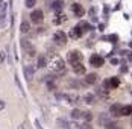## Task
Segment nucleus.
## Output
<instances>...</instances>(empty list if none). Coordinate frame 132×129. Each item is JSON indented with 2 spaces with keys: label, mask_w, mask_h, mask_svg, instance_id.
Segmentation results:
<instances>
[{
  "label": "nucleus",
  "mask_w": 132,
  "mask_h": 129,
  "mask_svg": "<svg viewBox=\"0 0 132 129\" xmlns=\"http://www.w3.org/2000/svg\"><path fill=\"white\" fill-rule=\"evenodd\" d=\"M50 68H52V71L55 73H64L65 70V64H64V61L61 59V58H55L52 62H50Z\"/></svg>",
  "instance_id": "f257e3e1"
},
{
  "label": "nucleus",
  "mask_w": 132,
  "mask_h": 129,
  "mask_svg": "<svg viewBox=\"0 0 132 129\" xmlns=\"http://www.w3.org/2000/svg\"><path fill=\"white\" fill-rule=\"evenodd\" d=\"M80 59H82V53L79 50H70L68 52V62L71 65L80 62Z\"/></svg>",
  "instance_id": "f03ea898"
},
{
  "label": "nucleus",
  "mask_w": 132,
  "mask_h": 129,
  "mask_svg": "<svg viewBox=\"0 0 132 129\" xmlns=\"http://www.w3.org/2000/svg\"><path fill=\"white\" fill-rule=\"evenodd\" d=\"M67 35L65 32H62V30H58V32H55V35H53V41L58 44V46H64L67 44Z\"/></svg>",
  "instance_id": "7ed1b4c3"
},
{
  "label": "nucleus",
  "mask_w": 132,
  "mask_h": 129,
  "mask_svg": "<svg viewBox=\"0 0 132 129\" xmlns=\"http://www.w3.org/2000/svg\"><path fill=\"white\" fill-rule=\"evenodd\" d=\"M43 20H44V14H43L41 9H35V11H32V14H30V21H32V23H35V25H41Z\"/></svg>",
  "instance_id": "20e7f679"
},
{
  "label": "nucleus",
  "mask_w": 132,
  "mask_h": 129,
  "mask_svg": "<svg viewBox=\"0 0 132 129\" xmlns=\"http://www.w3.org/2000/svg\"><path fill=\"white\" fill-rule=\"evenodd\" d=\"M21 47H23V50L26 52V55L29 56V58H34L35 56V49H34V46L29 43V41H21Z\"/></svg>",
  "instance_id": "39448f33"
},
{
  "label": "nucleus",
  "mask_w": 132,
  "mask_h": 129,
  "mask_svg": "<svg viewBox=\"0 0 132 129\" xmlns=\"http://www.w3.org/2000/svg\"><path fill=\"white\" fill-rule=\"evenodd\" d=\"M23 73H24V77H26L27 82H32L34 80V75H35V68L32 65H24Z\"/></svg>",
  "instance_id": "423d86ee"
},
{
  "label": "nucleus",
  "mask_w": 132,
  "mask_h": 129,
  "mask_svg": "<svg viewBox=\"0 0 132 129\" xmlns=\"http://www.w3.org/2000/svg\"><path fill=\"white\" fill-rule=\"evenodd\" d=\"M71 12L75 14L76 17H84L85 15V9L80 3H73L71 5Z\"/></svg>",
  "instance_id": "0eeeda50"
},
{
  "label": "nucleus",
  "mask_w": 132,
  "mask_h": 129,
  "mask_svg": "<svg viewBox=\"0 0 132 129\" xmlns=\"http://www.w3.org/2000/svg\"><path fill=\"white\" fill-rule=\"evenodd\" d=\"M103 62H105V59L102 58V56H99V55H93L91 58H90V64L93 65V67H102L103 65Z\"/></svg>",
  "instance_id": "6e6552de"
},
{
  "label": "nucleus",
  "mask_w": 132,
  "mask_h": 129,
  "mask_svg": "<svg viewBox=\"0 0 132 129\" xmlns=\"http://www.w3.org/2000/svg\"><path fill=\"white\" fill-rule=\"evenodd\" d=\"M120 85V80L119 77H108L105 80V87L106 88H117Z\"/></svg>",
  "instance_id": "1a4fd4ad"
},
{
  "label": "nucleus",
  "mask_w": 132,
  "mask_h": 129,
  "mask_svg": "<svg viewBox=\"0 0 132 129\" xmlns=\"http://www.w3.org/2000/svg\"><path fill=\"white\" fill-rule=\"evenodd\" d=\"M120 111H121V105L120 103H114V105H111V108H109V112L112 114V116L116 117H120Z\"/></svg>",
  "instance_id": "9d476101"
},
{
  "label": "nucleus",
  "mask_w": 132,
  "mask_h": 129,
  "mask_svg": "<svg viewBox=\"0 0 132 129\" xmlns=\"http://www.w3.org/2000/svg\"><path fill=\"white\" fill-rule=\"evenodd\" d=\"M70 37H71L73 39L80 38V37H82V29H80V27H78V26H76V27H73V29L70 30Z\"/></svg>",
  "instance_id": "9b49d317"
},
{
  "label": "nucleus",
  "mask_w": 132,
  "mask_h": 129,
  "mask_svg": "<svg viewBox=\"0 0 132 129\" xmlns=\"http://www.w3.org/2000/svg\"><path fill=\"white\" fill-rule=\"evenodd\" d=\"M62 8H64V2L62 0H55L52 3V9L55 12H59V11H62Z\"/></svg>",
  "instance_id": "f8f14e48"
},
{
  "label": "nucleus",
  "mask_w": 132,
  "mask_h": 129,
  "mask_svg": "<svg viewBox=\"0 0 132 129\" xmlns=\"http://www.w3.org/2000/svg\"><path fill=\"white\" fill-rule=\"evenodd\" d=\"M96 80H97V75H96V73H88V75L85 76V82H87L88 85L96 84Z\"/></svg>",
  "instance_id": "ddd939ff"
},
{
  "label": "nucleus",
  "mask_w": 132,
  "mask_h": 129,
  "mask_svg": "<svg viewBox=\"0 0 132 129\" xmlns=\"http://www.w3.org/2000/svg\"><path fill=\"white\" fill-rule=\"evenodd\" d=\"M73 71H75L76 75H82V73H85V67H84V64L78 62V64L73 65Z\"/></svg>",
  "instance_id": "4468645a"
},
{
  "label": "nucleus",
  "mask_w": 132,
  "mask_h": 129,
  "mask_svg": "<svg viewBox=\"0 0 132 129\" xmlns=\"http://www.w3.org/2000/svg\"><path fill=\"white\" fill-rule=\"evenodd\" d=\"M120 114H121V116H131L132 114V106L131 105H125V106H121Z\"/></svg>",
  "instance_id": "2eb2a0df"
},
{
  "label": "nucleus",
  "mask_w": 132,
  "mask_h": 129,
  "mask_svg": "<svg viewBox=\"0 0 132 129\" xmlns=\"http://www.w3.org/2000/svg\"><path fill=\"white\" fill-rule=\"evenodd\" d=\"M70 117H71V118H75V120H78V118H80V117H82V111H80V109H78V108H75V109H71Z\"/></svg>",
  "instance_id": "dca6fc26"
},
{
  "label": "nucleus",
  "mask_w": 132,
  "mask_h": 129,
  "mask_svg": "<svg viewBox=\"0 0 132 129\" xmlns=\"http://www.w3.org/2000/svg\"><path fill=\"white\" fill-rule=\"evenodd\" d=\"M82 118H85V122L90 123V122L93 120V112L91 111H85V112H82Z\"/></svg>",
  "instance_id": "f3484780"
},
{
  "label": "nucleus",
  "mask_w": 132,
  "mask_h": 129,
  "mask_svg": "<svg viewBox=\"0 0 132 129\" xmlns=\"http://www.w3.org/2000/svg\"><path fill=\"white\" fill-rule=\"evenodd\" d=\"M46 64H47V62H46V58H44V56H38L37 67H38V68H44V67H46Z\"/></svg>",
  "instance_id": "a211bd4d"
},
{
  "label": "nucleus",
  "mask_w": 132,
  "mask_h": 129,
  "mask_svg": "<svg viewBox=\"0 0 132 129\" xmlns=\"http://www.w3.org/2000/svg\"><path fill=\"white\" fill-rule=\"evenodd\" d=\"M56 125H58L59 128H62V129H68V122L62 120V118H58V120H56Z\"/></svg>",
  "instance_id": "6ab92c4d"
},
{
  "label": "nucleus",
  "mask_w": 132,
  "mask_h": 129,
  "mask_svg": "<svg viewBox=\"0 0 132 129\" xmlns=\"http://www.w3.org/2000/svg\"><path fill=\"white\" fill-rule=\"evenodd\" d=\"M29 27H30V26H29V23H27L26 20H24V21L21 23V26H20V32L26 34V32H29Z\"/></svg>",
  "instance_id": "aec40b11"
},
{
  "label": "nucleus",
  "mask_w": 132,
  "mask_h": 129,
  "mask_svg": "<svg viewBox=\"0 0 132 129\" xmlns=\"http://www.w3.org/2000/svg\"><path fill=\"white\" fill-rule=\"evenodd\" d=\"M68 129H82V126L75 120V122H68Z\"/></svg>",
  "instance_id": "412c9836"
},
{
  "label": "nucleus",
  "mask_w": 132,
  "mask_h": 129,
  "mask_svg": "<svg viewBox=\"0 0 132 129\" xmlns=\"http://www.w3.org/2000/svg\"><path fill=\"white\" fill-rule=\"evenodd\" d=\"M105 129H119L116 122H106L105 123Z\"/></svg>",
  "instance_id": "4be33fe9"
},
{
  "label": "nucleus",
  "mask_w": 132,
  "mask_h": 129,
  "mask_svg": "<svg viewBox=\"0 0 132 129\" xmlns=\"http://www.w3.org/2000/svg\"><path fill=\"white\" fill-rule=\"evenodd\" d=\"M24 3H26V8H34L37 0H24Z\"/></svg>",
  "instance_id": "5701e85b"
},
{
  "label": "nucleus",
  "mask_w": 132,
  "mask_h": 129,
  "mask_svg": "<svg viewBox=\"0 0 132 129\" xmlns=\"http://www.w3.org/2000/svg\"><path fill=\"white\" fill-rule=\"evenodd\" d=\"M106 122H109V120L106 118V116L105 114H100V117H99V123H100V125H105Z\"/></svg>",
  "instance_id": "b1692460"
},
{
  "label": "nucleus",
  "mask_w": 132,
  "mask_h": 129,
  "mask_svg": "<svg viewBox=\"0 0 132 129\" xmlns=\"http://www.w3.org/2000/svg\"><path fill=\"white\" fill-rule=\"evenodd\" d=\"M80 126H82V129H93V126L90 123H84V125H80Z\"/></svg>",
  "instance_id": "393cba45"
},
{
  "label": "nucleus",
  "mask_w": 132,
  "mask_h": 129,
  "mask_svg": "<svg viewBox=\"0 0 132 129\" xmlns=\"http://www.w3.org/2000/svg\"><path fill=\"white\" fill-rule=\"evenodd\" d=\"M34 125H35V128H37V129H43V126H41V123L38 122V120H35V122H34Z\"/></svg>",
  "instance_id": "a878e982"
},
{
  "label": "nucleus",
  "mask_w": 132,
  "mask_h": 129,
  "mask_svg": "<svg viewBox=\"0 0 132 129\" xmlns=\"http://www.w3.org/2000/svg\"><path fill=\"white\" fill-rule=\"evenodd\" d=\"M3 61H5V53L0 52V62H3Z\"/></svg>",
  "instance_id": "bb28decb"
},
{
  "label": "nucleus",
  "mask_w": 132,
  "mask_h": 129,
  "mask_svg": "<svg viewBox=\"0 0 132 129\" xmlns=\"http://www.w3.org/2000/svg\"><path fill=\"white\" fill-rule=\"evenodd\" d=\"M17 129H26V123H20V125H18V128Z\"/></svg>",
  "instance_id": "cd10ccee"
},
{
  "label": "nucleus",
  "mask_w": 132,
  "mask_h": 129,
  "mask_svg": "<svg viewBox=\"0 0 132 129\" xmlns=\"http://www.w3.org/2000/svg\"><path fill=\"white\" fill-rule=\"evenodd\" d=\"M3 109H5V102L0 100V111H3Z\"/></svg>",
  "instance_id": "c85d7f7f"
},
{
  "label": "nucleus",
  "mask_w": 132,
  "mask_h": 129,
  "mask_svg": "<svg viewBox=\"0 0 132 129\" xmlns=\"http://www.w3.org/2000/svg\"><path fill=\"white\" fill-rule=\"evenodd\" d=\"M131 125H132V118H131Z\"/></svg>",
  "instance_id": "c756f323"
}]
</instances>
